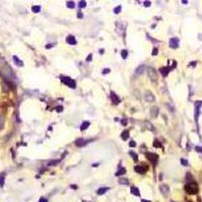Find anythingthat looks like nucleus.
<instances>
[{
  "label": "nucleus",
  "mask_w": 202,
  "mask_h": 202,
  "mask_svg": "<svg viewBox=\"0 0 202 202\" xmlns=\"http://www.w3.org/2000/svg\"><path fill=\"white\" fill-rule=\"evenodd\" d=\"M185 190H186V192L188 194L194 195L198 192V185L195 182H189L188 184L185 185Z\"/></svg>",
  "instance_id": "obj_1"
},
{
  "label": "nucleus",
  "mask_w": 202,
  "mask_h": 202,
  "mask_svg": "<svg viewBox=\"0 0 202 202\" xmlns=\"http://www.w3.org/2000/svg\"><path fill=\"white\" fill-rule=\"evenodd\" d=\"M61 81L63 82L64 84H66L67 86H69L71 88H76V82L71 79L70 77H65V76H61Z\"/></svg>",
  "instance_id": "obj_2"
},
{
  "label": "nucleus",
  "mask_w": 202,
  "mask_h": 202,
  "mask_svg": "<svg viewBox=\"0 0 202 202\" xmlns=\"http://www.w3.org/2000/svg\"><path fill=\"white\" fill-rule=\"evenodd\" d=\"M148 76H149V78L153 82L158 81V75H157V72H156V70L154 68H152V67L148 68Z\"/></svg>",
  "instance_id": "obj_3"
},
{
  "label": "nucleus",
  "mask_w": 202,
  "mask_h": 202,
  "mask_svg": "<svg viewBox=\"0 0 202 202\" xmlns=\"http://www.w3.org/2000/svg\"><path fill=\"white\" fill-rule=\"evenodd\" d=\"M147 158L151 161V163L153 164L154 166H156L158 164V160H159V156L157 154H154V153H148L147 154Z\"/></svg>",
  "instance_id": "obj_4"
},
{
  "label": "nucleus",
  "mask_w": 202,
  "mask_h": 202,
  "mask_svg": "<svg viewBox=\"0 0 202 202\" xmlns=\"http://www.w3.org/2000/svg\"><path fill=\"white\" fill-rule=\"evenodd\" d=\"M134 171H136L137 173H139V174H144L148 171V167L147 166H136Z\"/></svg>",
  "instance_id": "obj_5"
},
{
  "label": "nucleus",
  "mask_w": 202,
  "mask_h": 202,
  "mask_svg": "<svg viewBox=\"0 0 202 202\" xmlns=\"http://www.w3.org/2000/svg\"><path fill=\"white\" fill-rule=\"evenodd\" d=\"M144 99H145V101H148V102H154V101H155V96L150 91H148V92H145V94H144Z\"/></svg>",
  "instance_id": "obj_6"
},
{
  "label": "nucleus",
  "mask_w": 202,
  "mask_h": 202,
  "mask_svg": "<svg viewBox=\"0 0 202 202\" xmlns=\"http://www.w3.org/2000/svg\"><path fill=\"white\" fill-rule=\"evenodd\" d=\"M171 70H172V68H169V67H162V68L160 69V72L164 77H167Z\"/></svg>",
  "instance_id": "obj_7"
},
{
  "label": "nucleus",
  "mask_w": 202,
  "mask_h": 202,
  "mask_svg": "<svg viewBox=\"0 0 202 202\" xmlns=\"http://www.w3.org/2000/svg\"><path fill=\"white\" fill-rule=\"evenodd\" d=\"M179 44V40L177 37H173L170 40V47L173 48V49H176Z\"/></svg>",
  "instance_id": "obj_8"
},
{
  "label": "nucleus",
  "mask_w": 202,
  "mask_h": 202,
  "mask_svg": "<svg viewBox=\"0 0 202 202\" xmlns=\"http://www.w3.org/2000/svg\"><path fill=\"white\" fill-rule=\"evenodd\" d=\"M87 143H88V141H86V139H84V138H78L75 142L77 147H83V145H85Z\"/></svg>",
  "instance_id": "obj_9"
},
{
  "label": "nucleus",
  "mask_w": 202,
  "mask_h": 202,
  "mask_svg": "<svg viewBox=\"0 0 202 202\" xmlns=\"http://www.w3.org/2000/svg\"><path fill=\"white\" fill-rule=\"evenodd\" d=\"M67 43H68L69 44H71V46H74V44H76L77 43V42H76V38H75V36H69L68 37H67Z\"/></svg>",
  "instance_id": "obj_10"
},
{
  "label": "nucleus",
  "mask_w": 202,
  "mask_h": 202,
  "mask_svg": "<svg viewBox=\"0 0 202 202\" xmlns=\"http://www.w3.org/2000/svg\"><path fill=\"white\" fill-rule=\"evenodd\" d=\"M158 114H159V108L156 107V106H153L152 109H151V115L153 117H157Z\"/></svg>",
  "instance_id": "obj_11"
},
{
  "label": "nucleus",
  "mask_w": 202,
  "mask_h": 202,
  "mask_svg": "<svg viewBox=\"0 0 202 202\" xmlns=\"http://www.w3.org/2000/svg\"><path fill=\"white\" fill-rule=\"evenodd\" d=\"M111 99H112V101H113V103H115V104H118L120 102V99L118 98V96H117L114 92H111Z\"/></svg>",
  "instance_id": "obj_12"
},
{
  "label": "nucleus",
  "mask_w": 202,
  "mask_h": 202,
  "mask_svg": "<svg viewBox=\"0 0 202 202\" xmlns=\"http://www.w3.org/2000/svg\"><path fill=\"white\" fill-rule=\"evenodd\" d=\"M89 125H90V122H89V121H84V122L82 123L80 130H87V128L89 127Z\"/></svg>",
  "instance_id": "obj_13"
},
{
  "label": "nucleus",
  "mask_w": 202,
  "mask_h": 202,
  "mask_svg": "<svg viewBox=\"0 0 202 202\" xmlns=\"http://www.w3.org/2000/svg\"><path fill=\"white\" fill-rule=\"evenodd\" d=\"M130 192H131V194L136 195V196H139V195H141V193H139V190H138V188H137V187H131V190H130Z\"/></svg>",
  "instance_id": "obj_14"
},
{
  "label": "nucleus",
  "mask_w": 202,
  "mask_h": 202,
  "mask_svg": "<svg viewBox=\"0 0 202 202\" xmlns=\"http://www.w3.org/2000/svg\"><path fill=\"white\" fill-rule=\"evenodd\" d=\"M109 188H107V187H101V188H99L98 189V191H97V194L98 195H103L106 191H107Z\"/></svg>",
  "instance_id": "obj_15"
},
{
  "label": "nucleus",
  "mask_w": 202,
  "mask_h": 202,
  "mask_svg": "<svg viewBox=\"0 0 202 202\" xmlns=\"http://www.w3.org/2000/svg\"><path fill=\"white\" fill-rule=\"evenodd\" d=\"M13 60H14V63L17 65V66H19V67H22V66H23V63H22V62H21L17 57H16V56H14V57H13Z\"/></svg>",
  "instance_id": "obj_16"
},
{
  "label": "nucleus",
  "mask_w": 202,
  "mask_h": 202,
  "mask_svg": "<svg viewBox=\"0 0 202 202\" xmlns=\"http://www.w3.org/2000/svg\"><path fill=\"white\" fill-rule=\"evenodd\" d=\"M144 68H145V67H144V65H143V66H139L138 68L137 69L136 73H137V75H141V74H143V73H144Z\"/></svg>",
  "instance_id": "obj_17"
},
{
  "label": "nucleus",
  "mask_w": 202,
  "mask_h": 202,
  "mask_svg": "<svg viewBox=\"0 0 202 202\" xmlns=\"http://www.w3.org/2000/svg\"><path fill=\"white\" fill-rule=\"evenodd\" d=\"M125 173H126V170L124 169V168H119V170L115 173V176H120V175H122V174H125Z\"/></svg>",
  "instance_id": "obj_18"
},
{
  "label": "nucleus",
  "mask_w": 202,
  "mask_h": 202,
  "mask_svg": "<svg viewBox=\"0 0 202 202\" xmlns=\"http://www.w3.org/2000/svg\"><path fill=\"white\" fill-rule=\"evenodd\" d=\"M161 190H162V192L166 195L168 192H169V187H168L167 185H162V186H161Z\"/></svg>",
  "instance_id": "obj_19"
},
{
  "label": "nucleus",
  "mask_w": 202,
  "mask_h": 202,
  "mask_svg": "<svg viewBox=\"0 0 202 202\" xmlns=\"http://www.w3.org/2000/svg\"><path fill=\"white\" fill-rule=\"evenodd\" d=\"M31 10H32V12L37 13V12H40V11H41V6H40V5H35V6L31 7Z\"/></svg>",
  "instance_id": "obj_20"
},
{
  "label": "nucleus",
  "mask_w": 202,
  "mask_h": 202,
  "mask_svg": "<svg viewBox=\"0 0 202 202\" xmlns=\"http://www.w3.org/2000/svg\"><path fill=\"white\" fill-rule=\"evenodd\" d=\"M128 137H130V133H128V130H124L122 132V134H121V137L124 139V141H126V139L128 138Z\"/></svg>",
  "instance_id": "obj_21"
},
{
  "label": "nucleus",
  "mask_w": 202,
  "mask_h": 202,
  "mask_svg": "<svg viewBox=\"0 0 202 202\" xmlns=\"http://www.w3.org/2000/svg\"><path fill=\"white\" fill-rule=\"evenodd\" d=\"M67 6L69 8H74L75 7V2L73 1H67Z\"/></svg>",
  "instance_id": "obj_22"
},
{
  "label": "nucleus",
  "mask_w": 202,
  "mask_h": 202,
  "mask_svg": "<svg viewBox=\"0 0 202 202\" xmlns=\"http://www.w3.org/2000/svg\"><path fill=\"white\" fill-rule=\"evenodd\" d=\"M130 155L133 158L134 162H137V155L136 153H133V152H130Z\"/></svg>",
  "instance_id": "obj_23"
},
{
  "label": "nucleus",
  "mask_w": 202,
  "mask_h": 202,
  "mask_svg": "<svg viewBox=\"0 0 202 202\" xmlns=\"http://www.w3.org/2000/svg\"><path fill=\"white\" fill-rule=\"evenodd\" d=\"M119 184H124V185H128V180L127 179H119L118 180Z\"/></svg>",
  "instance_id": "obj_24"
},
{
  "label": "nucleus",
  "mask_w": 202,
  "mask_h": 202,
  "mask_svg": "<svg viewBox=\"0 0 202 202\" xmlns=\"http://www.w3.org/2000/svg\"><path fill=\"white\" fill-rule=\"evenodd\" d=\"M121 57H122L123 59H126V58H127V50H121Z\"/></svg>",
  "instance_id": "obj_25"
},
{
  "label": "nucleus",
  "mask_w": 202,
  "mask_h": 202,
  "mask_svg": "<svg viewBox=\"0 0 202 202\" xmlns=\"http://www.w3.org/2000/svg\"><path fill=\"white\" fill-rule=\"evenodd\" d=\"M4 177H5L4 174H2L1 177H0V186L1 187H3V185H4Z\"/></svg>",
  "instance_id": "obj_26"
},
{
  "label": "nucleus",
  "mask_w": 202,
  "mask_h": 202,
  "mask_svg": "<svg viewBox=\"0 0 202 202\" xmlns=\"http://www.w3.org/2000/svg\"><path fill=\"white\" fill-rule=\"evenodd\" d=\"M154 147H156V148H162V144H161V143L159 142V141H156L154 142Z\"/></svg>",
  "instance_id": "obj_27"
},
{
  "label": "nucleus",
  "mask_w": 202,
  "mask_h": 202,
  "mask_svg": "<svg viewBox=\"0 0 202 202\" xmlns=\"http://www.w3.org/2000/svg\"><path fill=\"white\" fill-rule=\"evenodd\" d=\"M120 10H121V6L119 5V6H117V7L114 8V13H115V14H118V13L120 12Z\"/></svg>",
  "instance_id": "obj_28"
},
{
  "label": "nucleus",
  "mask_w": 202,
  "mask_h": 202,
  "mask_svg": "<svg viewBox=\"0 0 202 202\" xmlns=\"http://www.w3.org/2000/svg\"><path fill=\"white\" fill-rule=\"evenodd\" d=\"M79 7H80V8L86 7V1H80V2H79Z\"/></svg>",
  "instance_id": "obj_29"
},
{
  "label": "nucleus",
  "mask_w": 202,
  "mask_h": 202,
  "mask_svg": "<svg viewBox=\"0 0 202 202\" xmlns=\"http://www.w3.org/2000/svg\"><path fill=\"white\" fill-rule=\"evenodd\" d=\"M58 163H59V160L52 161V162H50V163H49V166H55V165H57Z\"/></svg>",
  "instance_id": "obj_30"
},
{
  "label": "nucleus",
  "mask_w": 202,
  "mask_h": 202,
  "mask_svg": "<svg viewBox=\"0 0 202 202\" xmlns=\"http://www.w3.org/2000/svg\"><path fill=\"white\" fill-rule=\"evenodd\" d=\"M136 145H137V144L134 143L133 141H131V142L130 143V148H134V147H136Z\"/></svg>",
  "instance_id": "obj_31"
},
{
  "label": "nucleus",
  "mask_w": 202,
  "mask_h": 202,
  "mask_svg": "<svg viewBox=\"0 0 202 202\" xmlns=\"http://www.w3.org/2000/svg\"><path fill=\"white\" fill-rule=\"evenodd\" d=\"M181 163H182V165H184V166H187L188 165V162L186 160H184V159L181 160Z\"/></svg>",
  "instance_id": "obj_32"
},
{
  "label": "nucleus",
  "mask_w": 202,
  "mask_h": 202,
  "mask_svg": "<svg viewBox=\"0 0 202 202\" xmlns=\"http://www.w3.org/2000/svg\"><path fill=\"white\" fill-rule=\"evenodd\" d=\"M157 54H158V49L155 48V49L153 50V53H152V55H153V56H156Z\"/></svg>",
  "instance_id": "obj_33"
},
{
  "label": "nucleus",
  "mask_w": 202,
  "mask_h": 202,
  "mask_svg": "<svg viewBox=\"0 0 202 202\" xmlns=\"http://www.w3.org/2000/svg\"><path fill=\"white\" fill-rule=\"evenodd\" d=\"M91 60H92V55L90 54V55H88V57H87V59H86V61H87V62H90Z\"/></svg>",
  "instance_id": "obj_34"
},
{
  "label": "nucleus",
  "mask_w": 202,
  "mask_h": 202,
  "mask_svg": "<svg viewBox=\"0 0 202 202\" xmlns=\"http://www.w3.org/2000/svg\"><path fill=\"white\" fill-rule=\"evenodd\" d=\"M151 5V1H144V6L145 7H149Z\"/></svg>",
  "instance_id": "obj_35"
},
{
  "label": "nucleus",
  "mask_w": 202,
  "mask_h": 202,
  "mask_svg": "<svg viewBox=\"0 0 202 202\" xmlns=\"http://www.w3.org/2000/svg\"><path fill=\"white\" fill-rule=\"evenodd\" d=\"M109 72H110V70H109V69H105V70H103L102 74H107V73H109Z\"/></svg>",
  "instance_id": "obj_36"
},
{
  "label": "nucleus",
  "mask_w": 202,
  "mask_h": 202,
  "mask_svg": "<svg viewBox=\"0 0 202 202\" xmlns=\"http://www.w3.org/2000/svg\"><path fill=\"white\" fill-rule=\"evenodd\" d=\"M121 123H122L123 125H126V123H127V120H126L125 118H124V119H122V120H121Z\"/></svg>",
  "instance_id": "obj_37"
},
{
  "label": "nucleus",
  "mask_w": 202,
  "mask_h": 202,
  "mask_svg": "<svg viewBox=\"0 0 202 202\" xmlns=\"http://www.w3.org/2000/svg\"><path fill=\"white\" fill-rule=\"evenodd\" d=\"M38 202H48V200H47L46 198H41Z\"/></svg>",
  "instance_id": "obj_38"
},
{
  "label": "nucleus",
  "mask_w": 202,
  "mask_h": 202,
  "mask_svg": "<svg viewBox=\"0 0 202 202\" xmlns=\"http://www.w3.org/2000/svg\"><path fill=\"white\" fill-rule=\"evenodd\" d=\"M53 46H54L53 43H49V44H47V46H46V48H47V49H50V48H52Z\"/></svg>",
  "instance_id": "obj_39"
},
{
  "label": "nucleus",
  "mask_w": 202,
  "mask_h": 202,
  "mask_svg": "<svg viewBox=\"0 0 202 202\" xmlns=\"http://www.w3.org/2000/svg\"><path fill=\"white\" fill-rule=\"evenodd\" d=\"M77 16H78V17H79V18H82V17H83V14H82L81 12H78Z\"/></svg>",
  "instance_id": "obj_40"
},
{
  "label": "nucleus",
  "mask_w": 202,
  "mask_h": 202,
  "mask_svg": "<svg viewBox=\"0 0 202 202\" xmlns=\"http://www.w3.org/2000/svg\"><path fill=\"white\" fill-rule=\"evenodd\" d=\"M62 110H63V107H62V106H59V107H57V111H60L61 112Z\"/></svg>",
  "instance_id": "obj_41"
},
{
  "label": "nucleus",
  "mask_w": 202,
  "mask_h": 202,
  "mask_svg": "<svg viewBox=\"0 0 202 202\" xmlns=\"http://www.w3.org/2000/svg\"><path fill=\"white\" fill-rule=\"evenodd\" d=\"M196 150H197L198 152H201V153H202V149H201V148H199V147H196Z\"/></svg>",
  "instance_id": "obj_42"
},
{
  "label": "nucleus",
  "mask_w": 202,
  "mask_h": 202,
  "mask_svg": "<svg viewBox=\"0 0 202 202\" xmlns=\"http://www.w3.org/2000/svg\"><path fill=\"white\" fill-rule=\"evenodd\" d=\"M71 187H72L73 189H77V188H78V187L76 186V185H71Z\"/></svg>",
  "instance_id": "obj_43"
},
{
  "label": "nucleus",
  "mask_w": 202,
  "mask_h": 202,
  "mask_svg": "<svg viewBox=\"0 0 202 202\" xmlns=\"http://www.w3.org/2000/svg\"><path fill=\"white\" fill-rule=\"evenodd\" d=\"M142 202H151L150 200H144V199H142Z\"/></svg>",
  "instance_id": "obj_44"
}]
</instances>
